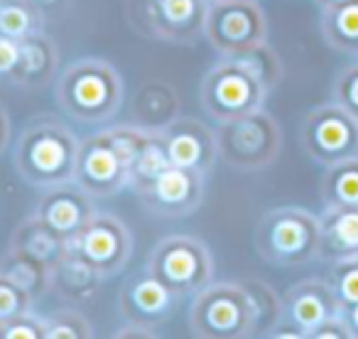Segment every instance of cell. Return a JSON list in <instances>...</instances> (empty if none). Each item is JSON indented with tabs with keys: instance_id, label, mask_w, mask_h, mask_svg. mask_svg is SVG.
Returning <instances> with one entry per match:
<instances>
[{
	"instance_id": "7402d4cb",
	"label": "cell",
	"mask_w": 358,
	"mask_h": 339,
	"mask_svg": "<svg viewBox=\"0 0 358 339\" xmlns=\"http://www.w3.org/2000/svg\"><path fill=\"white\" fill-rule=\"evenodd\" d=\"M10 246L35 256V258L45 261L47 265L55 268V263L59 261V256L64 254L69 241L57 234L52 226H47L45 221L32 212L27 219H22L20 224L15 226V231H13V236H10Z\"/></svg>"
},
{
	"instance_id": "836d02e7",
	"label": "cell",
	"mask_w": 358,
	"mask_h": 339,
	"mask_svg": "<svg viewBox=\"0 0 358 339\" xmlns=\"http://www.w3.org/2000/svg\"><path fill=\"white\" fill-rule=\"evenodd\" d=\"M331 101L358 120V60L336 74L331 86Z\"/></svg>"
},
{
	"instance_id": "74e56055",
	"label": "cell",
	"mask_w": 358,
	"mask_h": 339,
	"mask_svg": "<svg viewBox=\"0 0 358 339\" xmlns=\"http://www.w3.org/2000/svg\"><path fill=\"white\" fill-rule=\"evenodd\" d=\"M265 337L268 339H307V332L285 314L278 324H273V327L265 332Z\"/></svg>"
},
{
	"instance_id": "9a60e30c",
	"label": "cell",
	"mask_w": 358,
	"mask_h": 339,
	"mask_svg": "<svg viewBox=\"0 0 358 339\" xmlns=\"http://www.w3.org/2000/svg\"><path fill=\"white\" fill-rule=\"evenodd\" d=\"M96 212H99L96 200L86 190H81L74 180L40 190V200L35 207V214L66 241L79 234Z\"/></svg>"
},
{
	"instance_id": "ba28073f",
	"label": "cell",
	"mask_w": 358,
	"mask_h": 339,
	"mask_svg": "<svg viewBox=\"0 0 358 339\" xmlns=\"http://www.w3.org/2000/svg\"><path fill=\"white\" fill-rule=\"evenodd\" d=\"M209 0H130L128 18L133 27L145 37L194 45L204 37V22Z\"/></svg>"
},
{
	"instance_id": "8d00e7d4",
	"label": "cell",
	"mask_w": 358,
	"mask_h": 339,
	"mask_svg": "<svg viewBox=\"0 0 358 339\" xmlns=\"http://www.w3.org/2000/svg\"><path fill=\"white\" fill-rule=\"evenodd\" d=\"M17 60H20V40L0 32V79L10 81L13 71L17 67Z\"/></svg>"
},
{
	"instance_id": "60d3db41",
	"label": "cell",
	"mask_w": 358,
	"mask_h": 339,
	"mask_svg": "<svg viewBox=\"0 0 358 339\" xmlns=\"http://www.w3.org/2000/svg\"><path fill=\"white\" fill-rule=\"evenodd\" d=\"M10 135H13V125H10V116H8L6 106L0 104V155L6 153L8 143H10Z\"/></svg>"
},
{
	"instance_id": "d6a6232c",
	"label": "cell",
	"mask_w": 358,
	"mask_h": 339,
	"mask_svg": "<svg viewBox=\"0 0 358 339\" xmlns=\"http://www.w3.org/2000/svg\"><path fill=\"white\" fill-rule=\"evenodd\" d=\"M32 307H35V298L6 273H0V324Z\"/></svg>"
},
{
	"instance_id": "4fadbf2b",
	"label": "cell",
	"mask_w": 358,
	"mask_h": 339,
	"mask_svg": "<svg viewBox=\"0 0 358 339\" xmlns=\"http://www.w3.org/2000/svg\"><path fill=\"white\" fill-rule=\"evenodd\" d=\"M206 175L189 167L167 165L152 180V185L138 195L143 207L155 216H187L204 202Z\"/></svg>"
},
{
	"instance_id": "277c9868",
	"label": "cell",
	"mask_w": 358,
	"mask_h": 339,
	"mask_svg": "<svg viewBox=\"0 0 358 339\" xmlns=\"http://www.w3.org/2000/svg\"><path fill=\"white\" fill-rule=\"evenodd\" d=\"M189 332L199 339L255 337V307L243 283L211 280L192 295Z\"/></svg>"
},
{
	"instance_id": "8992f818",
	"label": "cell",
	"mask_w": 358,
	"mask_h": 339,
	"mask_svg": "<svg viewBox=\"0 0 358 339\" xmlns=\"http://www.w3.org/2000/svg\"><path fill=\"white\" fill-rule=\"evenodd\" d=\"M148 273L182 300L214 280V256L196 236L169 234L150 251Z\"/></svg>"
},
{
	"instance_id": "b9f144b4",
	"label": "cell",
	"mask_w": 358,
	"mask_h": 339,
	"mask_svg": "<svg viewBox=\"0 0 358 339\" xmlns=\"http://www.w3.org/2000/svg\"><path fill=\"white\" fill-rule=\"evenodd\" d=\"M343 317H346V324L351 329L353 339H358V303L351 305V307H343Z\"/></svg>"
},
{
	"instance_id": "ee69618b",
	"label": "cell",
	"mask_w": 358,
	"mask_h": 339,
	"mask_svg": "<svg viewBox=\"0 0 358 339\" xmlns=\"http://www.w3.org/2000/svg\"><path fill=\"white\" fill-rule=\"evenodd\" d=\"M209 3H214V0H209Z\"/></svg>"
},
{
	"instance_id": "f546056e",
	"label": "cell",
	"mask_w": 358,
	"mask_h": 339,
	"mask_svg": "<svg viewBox=\"0 0 358 339\" xmlns=\"http://www.w3.org/2000/svg\"><path fill=\"white\" fill-rule=\"evenodd\" d=\"M47 339H91L94 327L89 317L74 307H62L47 314Z\"/></svg>"
},
{
	"instance_id": "5b68a950",
	"label": "cell",
	"mask_w": 358,
	"mask_h": 339,
	"mask_svg": "<svg viewBox=\"0 0 358 339\" xmlns=\"http://www.w3.org/2000/svg\"><path fill=\"white\" fill-rule=\"evenodd\" d=\"M214 133L219 158L238 172H258L270 167L282 150V128L263 109L221 120Z\"/></svg>"
},
{
	"instance_id": "83f0119b",
	"label": "cell",
	"mask_w": 358,
	"mask_h": 339,
	"mask_svg": "<svg viewBox=\"0 0 358 339\" xmlns=\"http://www.w3.org/2000/svg\"><path fill=\"white\" fill-rule=\"evenodd\" d=\"M241 283H243V288L248 290L250 300H253L255 334L265 337V332L285 317L282 295H278V290H275L273 285L263 283V280H241Z\"/></svg>"
},
{
	"instance_id": "603a6c76",
	"label": "cell",
	"mask_w": 358,
	"mask_h": 339,
	"mask_svg": "<svg viewBox=\"0 0 358 339\" xmlns=\"http://www.w3.org/2000/svg\"><path fill=\"white\" fill-rule=\"evenodd\" d=\"M0 273H6L17 285H22L35 300L52 290V265L15 246H8L6 254L0 256Z\"/></svg>"
},
{
	"instance_id": "7a4b0ae2",
	"label": "cell",
	"mask_w": 358,
	"mask_h": 339,
	"mask_svg": "<svg viewBox=\"0 0 358 339\" xmlns=\"http://www.w3.org/2000/svg\"><path fill=\"white\" fill-rule=\"evenodd\" d=\"M125 84L120 71L99 57H81L66 64L55 79V101L69 118L103 125L120 111Z\"/></svg>"
},
{
	"instance_id": "3957f363",
	"label": "cell",
	"mask_w": 358,
	"mask_h": 339,
	"mask_svg": "<svg viewBox=\"0 0 358 339\" xmlns=\"http://www.w3.org/2000/svg\"><path fill=\"white\" fill-rule=\"evenodd\" d=\"M260 258L280 268L319 261L322 226L319 216L302 207H275L258 219L253 231Z\"/></svg>"
},
{
	"instance_id": "44dd1931",
	"label": "cell",
	"mask_w": 358,
	"mask_h": 339,
	"mask_svg": "<svg viewBox=\"0 0 358 339\" xmlns=\"http://www.w3.org/2000/svg\"><path fill=\"white\" fill-rule=\"evenodd\" d=\"M182 116L177 91L164 81H148L133 101V123L148 130H162Z\"/></svg>"
},
{
	"instance_id": "d4e9b609",
	"label": "cell",
	"mask_w": 358,
	"mask_h": 339,
	"mask_svg": "<svg viewBox=\"0 0 358 339\" xmlns=\"http://www.w3.org/2000/svg\"><path fill=\"white\" fill-rule=\"evenodd\" d=\"M322 200L324 207H358V155L329 165L322 177Z\"/></svg>"
},
{
	"instance_id": "cb8c5ba5",
	"label": "cell",
	"mask_w": 358,
	"mask_h": 339,
	"mask_svg": "<svg viewBox=\"0 0 358 339\" xmlns=\"http://www.w3.org/2000/svg\"><path fill=\"white\" fill-rule=\"evenodd\" d=\"M322 35L331 50L358 57V0L322 8Z\"/></svg>"
},
{
	"instance_id": "30bf717a",
	"label": "cell",
	"mask_w": 358,
	"mask_h": 339,
	"mask_svg": "<svg viewBox=\"0 0 358 339\" xmlns=\"http://www.w3.org/2000/svg\"><path fill=\"white\" fill-rule=\"evenodd\" d=\"M299 145L314 162L336 165L358 155V120L338 104H319L302 118Z\"/></svg>"
},
{
	"instance_id": "f35d334b",
	"label": "cell",
	"mask_w": 358,
	"mask_h": 339,
	"mask_svg": "<svg viewBox=\"0 0 358 339\" xmlns=\"http://www.w3.org/2000/svg\"><path fill=\"white\" fill-rule=\"evenodd\" d=\"M113 337H145V339H155V337H159V329H157V324L125 322L123 327L115 329Z\"/></svg>"
},
{
	"instance_id": "ffe728a7",
	"label": "cell",
	"mask_w": 358,
	"mask_h": 339,
	"mask_svg": "<svg viewBox=\"0 0 358 339\" xmlns=\"http://www.w3.org/2000/svg\"><path fill=\"white\" fill-rule=\"evenodd\" d=\"M322 249L319 261H341L358 256V207L329 205L319 214Z\"/></svg>"
},
{
	"instance_id": "484cf974",
	"label": "cell",
	"mask_w": 358,
	"mask_h": 339,
	"mask_svg": "<svg viewBox=\"0 0 358 339\" xmlns=\"http://www.w3.org/2000/svg\"><path fill=\"white\" fill-rule=\"evenodd\" d=\"M167 165H169L167 150H164V143H162V138H159V130H155L152 140L145 145L143 153H140L138 158H135V162L130 165L128 190H133L135 195H143Z\"/></svg>"
},
{
	"instance_id": "7c38bea8",
	"label": "cell",
	"mask_w": 358,
	"mask_h": 339,
	"mask_svg": "<svg viewBox=\"0 0 358 339\" xmlns=\"http://www.w3.org/2000/svg\"><path fill=\"white\" fill-rule=\"evenodd\" d=\"M74 182L81 190L89 192L94 200L113 197L128 187V167H125L123 158L118 155L106 128L81 138Z\"/></svg>"
},
{
	"instance_id": "8fae6325",
	"label": "cell",
	"mask_w": 358,
	"mask_h": 339,
	"mask_svg": "<svg viewBox=\"0 0 358 339\" xmlns=\"http://www.w3.org/2000/svg\"><path fill=\"white\" fill-rule=\"evenodd\" d=\"M69 246L86 258L103 278H113L133 256V236L128 226L108 212H96L86 226L69 239Z\"/></svg>"
},
{
	"instance_id": "4316f807",
	"label": "cell",
	"mask_w": 358,
	"mask_h": 339,
	"mask_svg": "<svg viewBox=\"0 0 358 339\" xmlns=\"http://www.w3.org/2000/svg\"><path fill=\"white\" fill-rule=\"evenodd\" d=\"M47 18L27 0H0V32L15 40L45 30Z\"/></svg>"
},
{
	"instance_id": "e0dca14e",
	"label": "cell",
	"mask_w": 358,
	"mask_h": 339,
	"mask_svg": "<svg viewBox=\"0 0 358 339\" xmlns=\"http://www.w3.org/2000/svg\"><path fill=\"white\" fill-rule=\"evenodd\" d=\"M282 303H285V314L292 322H297L307 334L319 322H324L327 317H331V314L343 310L336 293H334L331 283L322 278H304L299 283H294L282 295Z\"/></svg>"
},
{
	"instance_id": "f1b7e54d",
	"label": "cell",
	"mask_w": 358,
	"mask_h": 339,
	"mask_svg": "<svg viewBox=\"0 0 358 339\" xmlns=\"http://www.w3.org/2000/svg\"><path fill=\"white\" fill-rule=\"evenodd\" d=\"M234 60H238L241 64H243L245 69H248L250 74L268 89V94L282 81V60H280V55L268 45V42L243 52V55H236Z\"/></svg>"
},
{
	"instance_id": "d6986e66",
	"label": "cell",
	"mask_w": 358,
	"mask_h": 339,
	"mask_svg": "<svg viewBox=\"0 0 358 339\" xmlns=\"http://www.w3.org/2000/svg\"><path fill=\"white\" fill-rule=\"evenodd\" d=\"M103 280V275L89 261L81 258L71 246H66L64 254L59 256V261L52 268V290L71 305L94 303Z\"/></svg>"
},
{
	"instance_id": "ab89813d",
	"label": "cell",
	"mask_w": 358,
	"mask_h": 339,
	"mask_svg": "<svg viewBox=\"0 0 358 339\" xmlns=\"http://www.w3.org/2000/svg\"><path fill=\"white\" fill-rule=\"evenodd\" d=\"M27 3H30V6H35L45 18L55 15V13H62L66 6H69V0H27Z\"/></svg>"
},
{
	"instance_id": "6da1fadb",
	"label": "cell",
	"mask_w": 358,
	"mask_h": 339,
	"mask_svg": "<svg viewBox=\"0 0 358 339\" xmlns=\"http://www.w3.org/2000/svg\"><path fill=\"white\" fill-rule=\"evenodd\" d=\"M79 143L81 138L59 116H35L17 135L15 150H13L17 175L22 177V182L37 190L71 182Z\"/></svg>"
},
{
	"instance_id": "2e32d148",
	"label": "cell",
	"mask_w": 358,
	"mask_h": 339,
	"mask_svg": "<svg viewBox=\"0 0 358 339\" xmlns=\"http://www.w3.org/2000/svg\"><path fill=\"white\" fill-rule=\"evenodd\" d=\"M177 295L169 293L155 275L145 270L143 275H135L120 288L118 293V310L125 322H145L159 324L167 312L177 303Z\"/></svg>"
},
{
	"instance_id": "7bdbcfd3",
	"label": "cell",
	"mask_w": 358,
	"mask_h": 339,
	"mask_svg": "<svg viewBox=\"0 0 358 339\" xmlns=\"http://www.w3.org/2000/svg\"><path fill=\"white\" fill-rule=\"evenodd\" d=\"M319 8H331V6H341V3H351V0H314Z\"/></svg>"
},
{
	"instance_id": "d590c367",
	"label": "cell",
	"mask_w": 358,
	"mask_h": 339,
	"mask_svg": "<svg viewBox=\"0 0 358 339\" xmlns=\"http://www.w3.org/2000/svg\"><path fill=\"white\" fill-rule=\"evenodd\" d=\"M307 339H353L351 329L346 324V317H343V310L331 317H327L324 322H319L312 332L307 334Z\"/></svg>"
},
{
	"instance_id": "1f68e13d",
	"label": "cell",
	"mask_w": 358,
	"mask_h": 339,
	"mask_svg": "<svg viewBox=\"0 0 358 339\" xmlns=\"http://www.w3.org/2000/svg\"><path fill=\"white\" fill-rule=\"evenodd\" d=\"M329 283L336 293L341 307H351L358 303V256L334 261L329 268Z\"/></svg>"
},
{
	"instance_id": "9c48e42d",
	"label": "cell",
	"mask_w": 358,
	"mask_h": 339,
	"mask_svg": "<svg viewBox=\"0 0 358 339\" xmlns=\"http://www.w3.org/2000/svg\"><path fill=\"white\" fill-rule=\"evenodd\" d=\"M204 37L219 57H236L268 42V18L258 0L209 3Z\"/></svg>"
},
{
	"instance_id": "4dcf8cb0",
	"label": "cell",
	"mask_w": 358,
	"mask_h": 339,
	"mask_svg": "<svg viewBox=\"0 0 358 339\" xmlns=\"http://www.w3.org/2000/svg\"><path fill=\"white\" fill-rule=\"evenodd\" d=\"M106 130H108L110 140H113L115 150H118V155L123 158L128 170L155 135V130H148L138 123H115V125H108Z\"/></svg>"
},
{
	"instance_id": "52a82bcc",
	"label": "cell",
	"mask_w": 358,
	"mask_h": 339,
	"mask_svg": "<svg viewBox=\"0 0 358 339\" xmlns=\"http://www.w3.org/2000/svg\"><path fill=\"white\" fill-rule=\"evenodd\" d=\"M265 99L268 89L234 57H221L199 84V104L216 123L263 109Z\"/></svg>"
},
{
	"instance_id": "e575fe53",
	"label": "cell",
	"mask_w": 358,
	"mask_h": 339,
	"mask_svg": "<svg viewBox=\"0 0 358 339\" xmlns=\"http://www.w3.org/2000/svg\"><path fill=\"white\" fill-rule=\"evenodd\" d=\"M0 339H47V319L37 314L35 307L20 312L8 322H3Z\"/></svg>"
},
{
	"instance_id": "f6af8a7d",
	"label": "cell",
	"mask_w": 358,
	"mask_h": 339,
	"mask_svg": "<svg viewBox=\"0 0 358 339\" xmlns=\"http://www.w3.org/2000/svg\"><path fill=\"white\" fill-rule=\"evenodd\" d=\"M0 327H3V324H0Z\"/></svg>"
},
{
	"instance_id": "5bb4252c",
	"label": "cell",
	"mask_w": 358,
	"mask_h": 339,
	"mask_svg": "<svg viewBox=\"0 0 358 339\" xmlns=\"http://www.w3.org/2000/svg\"><path fill=\"white\" fill-rule=\"evenodd\" d=\"M159 138L167 150L169 165L189 167L209 175L219 160L216 133L194 116H179L167 128L159 130Z\"/></svg>"
},
{
	"instance_id": "ac0fdd59",
	"label": "cell",
	"mask_w": 358,
	"mask_h": 339,
	"mask_svg": "<svg viewBox=\"0 0 358 339\" xmlns=\"http://www.w3.org/2000/svg\"><path fill=\"white\" fill-rule=\"evenodd\" d=\"M59 71V47L45 30L20 40V60L10 81L20 89H42L52 84Z\"/></svg>"
}]
</instances>
